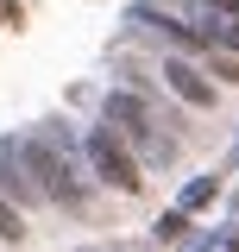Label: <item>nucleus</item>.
<instances>
[{
  "label": "nucleus",
  "mask_w": 239,
  "mask_h": 252,
  "mask_svg": "<svg viewBox=\"0 0 239 252\" xmlns=\"http://www.w3.org/2000/svg\"><path fill=\"white\" fill-rule=\"evenodd\" d=\"M13 152H19V164H26V177H31L38 195H51L63 208H76V202L89 195L82 177H76V164H69V152H57V139H19Z\"/></svg>",
  "instance_id": "nucleus-1"
},
{
  "label": "nucleus",
  "mask_w": 239,
  "mask_h": 252,
  "mask_svg": "<svg viewBox=\"0 0 239 252\" xmlns=\"http://www.w3.org/2000/svg\"><path fill=\"white\" fill-rule=\"evenodd\" d=\"M89 158H94V170H101L114 189H139V183H145V177H139V164H132V152L120 145L114 126H94V132H89Z\"/></svg>",
  "instance_id": "nucleus-2"
},
{
  "label": "nucleus",
  "mask_w": 239,
  "mask_h": 252,
  "mask_svg": "<svg viewBox=\"0 0 239 252\" xmlns=\"http://www.w3.org/2000/svg\"><path fill=\"white\" fill-rule=\"evenodd\" d=\"M107 126L126 132V139H139V145H151V152H164V139L151 132V107L139 94H107Z\"/></svg>",
  "instance_id": "nucleus-3"
},
{
  "label": "nucleus",
  "mask_w": 239,
  "mask_h": 252,
  "mask_svg": "<svg viewBox=\"0 0 239 252\" xmlns=\"http://www.w3.org/2000/svg\"><path fill=\"white\" fill-rule=\"evenodd\" d=\"M164 82L189 101V107H214V82H202V69L195 63H182V57H170L164 63Z\"/></svg>",
  "instance_id": "nucleus-4"
},
{
  "label": "nucleus",
  "mask_w": 239,
  "mask_h": 252,
  "mask_svg": "<svg viewBox=\"0 0 239 252\" xmlns=\"http://www.w3.org/2000/svg\"><path fill=\"white\" fill-rule=\"evenodd\" d=\"M0 195H19V202H31L38 189H31V177H26V164H19V152L13 145H0Z\"/></svg>",
  "instance_id": "nucleus-5"
},
{
  "label": "nucleus",
  "mask_w": 239,
  "mask_h": 252,
  "mask_svg": "<svg viewBox=\"0 0 239 252\" xmlns=\"http://www.w3.org/2000/svg\"><path fill=\"white\" fill-rule=\"evenodd\" d=\"M0 240H26V220H19V208L0 195Z\"/></svg>",
  "instance_id": "nucleus-6"
},
{
  "label": "nucleus",
  "mask_w": 239,
  "mask_h": 252,
  "mask_svg": "<svg viewBox=\"0 0 239 252\" xmlns=\"http://www.w3.org/2000/svg\"><path fill=\"white\" fill-rule=\"evenodd\" d=\"M182 227H189V220H182V215H164V220H157V240H177Z\"/></svg>",
  "instance_id": "nucleus-7"
},
{
  "label": "nucleus",
  "mask_w": 239,
  "mask_h": 252,
  "mask_svg": "<svg viewBox=\"0 0 239 252\" xmlns=\"http://www.w3.org/2000/svg\"><path fill=\"white\" fill-rule=\"evenodd\" d=\"M214 6H227V13H239V0H214Z\"/></svg>",
  "instance_id": "nucleus-8"
}]
</instances>
